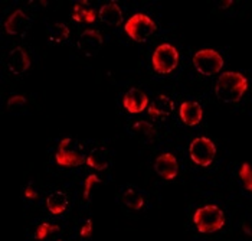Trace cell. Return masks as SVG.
Instances as JSON below:
<instances>
[{
    "instance_id": "obj_1",
    "label": "cell",
    "mask_w": 252,
    "mask_h": 241,
    "mask_svg": "<svg viewBox=\"0 0 252 241\" xmlns=\"http://www.w3.org/2000/svg\"><path fill=\"white\" fill-rule=\"evenodd\" d=\"M248 78L238 71H226L220 74L215 84V94L223 103L235 104L242 100L248 90Z\"/></svg>"
},
{
    "instance_id": "obj_2",
    "label": "cell",
    "mask_w": 252,
    "mask_h": 241,
    "mask_svg": "<svg viewBox=\"0 0 252 241\" xmlns=\"http://www.w3.org/2000/svg\"><path fill=\"white\" fill-rule=\"evenodd\" d=\"M194 227L202 234H212L225 227V212L218 205L209 204L197 208L192 217Z\"/></svg>"
},
{
    "instance_id": "obj_3",
    "label": "cell",
    "mask_w": 252,
    "mask_h": 241,
    "mask_svg": "<svg viewBox=\"0 0 252 241\" xmlns=\"http://www.w3.org/2000/svg\"><path fill=\"white\" fill-rule=\"evenodd\" d=\"M55 162L62 168H78L87 162L82 144L72 138H63L59 140L55 153Z\"/></svg>"
},
{
    "instance_id": "obj_4",
    "label": "cell",
    "mask_w": 252,
    "mask_h": 241,
    "mask_svg": "<svg viewBox=\"0 0 252 241\" xmlns=\"http://www.w3.org/2000/svg\"><path fill=\"white\" fill-rule=\"evenodd\" d=\"M157 31L156 22L146 13H136L124 23V32L136 42L144 43L150 39Z\"/></svg>"
},
{
    "instance_id": "obj_5",
    "label": "cell",
    "mask_w": 252,
    "mask_h": 241,
    "mask_svg": "<svg viewBox=\"0 0 252 241\" xmlns=\"http://www.w3.org/2000/svg\"><path fill=\"white\" fill-rule=\"evenodd\" d=\"M179 65V51L172 43H161L152 55V67L157 74H172Z\"/></svg>"
},
{
    "instance_id": "obj_6",
    "label": "cell",
    "mask_w": 252,
    "mask_h": 241,
    "mask_svg": "<svg viewBox=\"0 0 252 241\" xmlns=\"http://www.w3.org/2000/svg\"><path fill=\"white\" fill-rule=\"evenodd\" d=\"M192 62H193L196 71L200 72L202 75H206V77L216 75L225 65L223 57L218 51L211 49V48L197 51L193 55Z\"/></svg>"
},
{
    "instance_id": "obj_7",
    "label": "cell",
    "mask_w": 252,
    "mask_h": 241,
    "mask_svg": "<svg viewBox=\"0 0 252 241\" xmlns=\"http://www.w3.org/2000/svg\"><path fill=\"white\" fill-rule=\"evenodd\" d=\"M216 144L212 139L206 138V136H200L190 141L189 144V155L193 163H196L200 168H206L209 165H212L216 156Z\"/></svg>"
},
{
    "instance_id": "obj_8",
    "label": "cell",
    "mask_w": 252,
    "mask_h": 241,
    "mask_svg": "<svg viewBox=\"0 0 252 241\" xmlns=\"http://www.w3.org/2000/svg\"><path fill=\"white\" fill-rule=\"evenodd\" d=\"M104 45V38L97 29H85L78 38V49L85 57H95Z\"/></svg>"
},
{
    "instance_id": "obj_9",
    "label": "cell",
    "mask_w": 252,
    "mask_h": 241,
    "mask_svg": "<svg viewBox=\"0 0 252 241\" xmlns=\"http://www.w3.org/2000/svg\"><path fill=\"white\" fill-rule=\"evenodd\" d=\"M32 26V19L22 10L16 9L4 22V31L10 36H25Z\"/></svg>"
},
{
    "instance_id": "obj_10",
    "label": "cell",
    "mask_w": 252,
    "mask_h": 241,
    "mask_svg": "<svg viewBox=\"0 0 252 241\" xmlns=\"http://www.w3.org/2000/svg\"><path fill=\"white\" fill-rule=\"evenodd\" d=\"M149 96L138 90L136 87H131L124 96H123V107L130 114H140L149 107Z\"/></svg>"
},
{
    "instance_id": "obj_11",
    "label": "cell",
    "mask_w": 252,
    "mask_h": 241,
    "mask_svg": "<svg viewBox=\"0 0 252 241\" xmlns=\"http://www.w3.org/2000/svg\"><path fill=\"white\" fill-rule=\"evenodd\" d=\"M155 171L164 181H173L179 173V162L173 153H161L156 158Z\"/></svg>"
},
{
    "instance_id": "obj_12",
    "label": "cell",
    "mask_w": 252,
    "mask_h": 241,
    "mask_svg": "<svg viewBox=\"0 0 252 241\" xmlns=\"http://www.w3.org/2000/svg\"><path fill=\"white\" fill-rule=\"evenodd\" d=\"M31 64H32V61H31L29 54L22 46H16L9 52L7 68L12 74L20 75V74L26 72L31 68Z\"/></svg>"
},
{
    "instance_id": "obj_13",
    "label": "cell",
    "mask_w": 252,
    "mask_h": 241,
    "mask_svg": "<svg viewBox=\"0 0 252 241\" xmlns=\"http://www.w3.org/2000/svg\"><path fill=\"white\" fill-rule=\"evenodd\" d=\"M179 117L186 126L194 127L203 119V108L197 101H183L179 108Z\"/></svg>"
},
{
    "instance_id": "obj_14",
    "label": "cell",
    "mask_w": 252,
    "mask_h": 241,
    "mask_svg": "<svg viewBox=\"0 0 252 241\" xmlns=\"http://www.w3.org/2000/svg\"><path fill=\"white\" fill-rule=\"evenodd\" d=\"M175 110V101L166 94H158L149 105V116L152 119H166Z\"/></svg>"
},
{
    "instance_id": "obj_15",
    "label": "cell",
    "mask_w": 252,
    "mask_h": 241,
    "mask_svg": "<svg viewBox=\"0 0 252 241\" xmlns=\"http://www.w3.org/2000/svg\"><path fill=\"white\" fill-rule=\"evenodd\" d=\"M98 16H99L101 22H104L108 26H116L117 28L124 22L123 10L116 1H108L105 4H102L98 10Z\"/></svg>"
},
{
    "instance_id": "obj_16",
    "label": "cell",
    "mask_w": 252,
    "mask_h": 241,
    "mask_svg": "<svg viewBox=\"0 0 252 241\" xmlns=\"http://www.w3.org/2000/svg\"><path fill=\"white\" fill-rule=\"evenodd\" d=\"M72 19L78 23H90L91 25L97 19V12L94 10V7L87 0H81V1L74 4Z\"/></svg>"
},
{
    "instance_id": "obj_17",
    "label": "cell",
    "mask_w": 252,
    "mask_h": 241,
    "mask_svg": "<svg viewBox=\"0 0 252 241\" xmlns=\"http://www.w3.org/2000/svg\"><path fill=\"white\" fill-rule=\"evenodd\" d=\"M110 152L105 147H95L87 156L85 165L95 171H105L110 166Z\"/></svg>"
},
{
    "instance_id": "obj_18",
    "label": "cell",
    "mask_w": 252,
    "mask_h": 241,
    "mask_svg": "<svg viewBox=\"0 0 252 241\" xmlns=\"http://www.w3.org/2000/svg\"><path fill=\"white\" fill-rule=\"evenodd\" d=\"M69 207V200L68 195L62 191H55L46 198V208L51 214L54 215H61L63 214Z\"/></svg>"
},
{
    "instance_id": "obj_19",
    "label": "cell",
    "mask_w": 252,
    "mask_h": 241,
    "mask_svg": "<svg viewBox=\"0 0 252 241\" xmlns=\"http://www.w3.org/2000/svg\"><path fill=\"white\" fill-rule=\"evenodd\" d=\"M48 36H49V40L54 43H62L69 38V28L62 22H55L49 25Z\"/></svg>"
},
{
    "instance_id": "obj_20",
    "label": "cell",
    "mask_w": 252,
    "mask_h": 241,
    "mask_svg": "<svg viewBox=\"0 0 252 241\" xmlns=\"http://www.w3.org/2000/svg\"><path fill=\"white\" fill-rule=\"evenodd\" d=\"M130 132L137 135V136H140V138L147 139V140H153L157 136L155 126L146 120H138L136 123H133L131 127H130Z\"/></svg>"
},
{
    "instance_id": "obj_21",
    "label": "cell",
    "mask_w": 252,
    "mask_h": 241,
    "mask_svg": "<svg viewBox=\"0 0 252 241\" xmlns=\"http://www.w3.org/2000/svg\"><path fill=\"white\" fill-rule=\"evenodd\" d=\"M123 202H124V205L127 208L134 209V211H140L144 207V197L134 188H128L123 194Z\"/></svg>"
},
{
    "instance_id": "obj_22",
    "label": "cell",
    "mask_w": 252,
    "mask_h": 241,
    "mask_svg": "<svg viewBox=\"0 0 252 241\" xmlns=\"http://www.w3.org/2000/svg\"><path fill=\"white\" fill-rule=\"evenodd\" d=\"M59 231H61L59 225L51 224V222H42V224H39L36 231H35V239L38 241H46L52 236L58 234Z\"/></svg>"
},
{
    "instance_id": "obj_23",
    "label": "cell",
    "mask_w": 252,
    "mask_h": 241,
    "mask_svg": "<svg viewBox=\"0 0 252 241\" xmlns=\"http://www.w3.org/2000/svg\"><path fill=\"white\" fill-rule=\"evenodd\" d=\"M238 176L242 182L244 188L248 191V192H252V165L248 163V162H244L238 171Z\"/></svg>"
},
{
    "instance_id": "obj_24",
    "label": "cell",
    "mask_w": 252,
    "mask_h": 241,
    "mask_svg": "<svg viewBox=\"0 0 252 241\" xmlns=\"http://www.w3.org/2000/svg\"><path fill=\"white\" fill-rule=\"evenodd\" d=\"M97 183H101V179H99V176H98L97 173H91V175H88L85 178V181H84V189H82V198H84V201H90L91 191H93L94 185H97Z\"/></svg>"
},
{
    "instance_id": "obj_25",
    "label": "cell",
    "mask_w": 252,
    "mask_h": 241,
    "mask_svg": "<svg viewBox=\"0 0 252 241\" xmlns=\"http://www.w3.org/2000/svg\"><path fill=\"white\" fill-rule=\"evenodd\" d=\"M26 104V97L25 96H20V94H15L12 97L7 99V103H6V107L9 111H15L20 107H23Z\"/></svg>"
},
{
    "instance_id": "obj_26",
    "label": "cell",
    "mask_w": 252,
    "mask_h": 241,
    "mask_svg": "<svg viewBox=\"0 0 252 241\" xmlns=\"http://www.w3.org/2000/svg\"><path fill=\"white\" fill-rule=\"evenodd\" d=\"M93 220H87V221L82 224V227H81V230H79V237H82V239H88V237H91V234H93Z\"/></svg>"
},
{
    "instance_id": "obj_27",
    "label": "cell",
    "mask_w": 252,
    "mask_h": 241,
    "mask_svg": "<svg viewBox=\"0 0 252 241\" xmlns=\"http://www.w3.org/2000/svg\"><path fill=\"white\" fill-rule=\"evenodd\" d=\"M23 197L28 198V200H38L39 198L38 192L32 188V185H28V186L23 189Z\"/></svg>"
},
{
    "instance_id": "obj_28",
    "label": "cell",
    "mask_w": 252,
    "mask_h": 241,
    "mask_svg": "<svg viewBox=\"0 0 252 241\" xmlns=\"http://www.w3.org/2000/svg\"><path fill=\"white\" fill-rule=\"evenodd\" d=\"M232 3H233L232 0H226V1H219V3H218V6H219V7H229Z\"/></svg>"
},
{
    "instance_id": "obj_29",
    "label": "cell",
    "mask_w": 252,
    "mask_h": 241,
    "mask_svg": "<svg viewBox=\"0 0 252 241\" xmlns=\"http://www.w3.org/2000/svg\"><path fill=\"white\" fill-rule=\"evenodd\" d=\"M57 241H61V240H57Z\"/></svg>"
}]
</instances>
